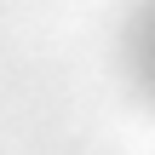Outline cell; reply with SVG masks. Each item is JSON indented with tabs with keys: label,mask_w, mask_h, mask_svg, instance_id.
I'll return each mask as SVG.
<instances>
[{
	"label": "cell",
	"mask_w": 155,
	"mask_h": 155,
	"mask_svg": "<svg viewBox=\"0 0 155 155\" xmlns=\"http://www.w3.org/2000/svg\"><path fill=\"white\" fill-rule=\"evenodd\" d=\"M132 58H138V75L155 86V0L138 12V29H132Z\"/></svg>",
	"instance_id": "cell-1"
}]
</instances>
